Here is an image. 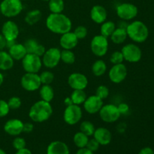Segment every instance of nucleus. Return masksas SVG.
Segmentation results:
<instances>
[{
  "instance_id": "9b49d317",
  "label": "nucleus",
  "mask_w": 154,
  "mask_h": 154,
  "mask_svg": "<svg viewBox=\"0 0 154 154\" xmlns=\"http://www.w3.org/2000/svg\"><path fill=\"white\" fill-rule=\"evenodd\" d=\"M116 13L120 20L129 21L133 20L138 15V10L137 6L132 3L125 2L120 4L116 8Z\"/></svg>"
},
{
  "instance_id": "864d4df0",
  "label": "nucleus",
  "mask_w": 154,
  "mask_h": 154,
  "mask_svg": "<svg viewBox=\"0 0 154 154\" xmlns=\"http://www.w3.org/2000/svg\"><path fill=\"white\" fill-rule=\"evenodd\" d=\"M4 79H5L4 75H3V74L0 72V86H2V84H3V82H4Z\"/></svg>"
},
{
  "instance_id": "a878e982",
  "label": "nucleus",
  "mask_w": 154,
  "mask_h": 154,
  "mask_svg": "<svg viewBox=\"0 0 154 154\" xmlns=\"http://www.w3.org/2000/svg\"><path fill=\"white\" fill-rule=\"evenodd\" d=\"M39 94L42 100L51 102L54 98V90L51 85L42 84L39 89Z\"/></svg>"
},
{
  "instance_id": "393cba45",
  "label": "nucleus",
  "mask_w": 154,
  "mask_h": 154,
  "mask_svg": "<svg viewBox=\"0 0 154 154\" xmlns=\"http://www.w3.org/2000/svg\"><path fill=\"white\" fill-rule=\"evenodd\" d=\"M127 37L128 35L126 29L119 28V27H117L116 29L114 31V32L110 36L111 40L112 41L113 43L116 44V45L123 44L126 40Z\"/></svg>"
},
{
  "instance_id": "9d476101",
  "label": "nucleus",
  "mask_w": 154,
  "mask_h": 154,
  "mask_svg": "<svg viewBox=\"0 0 154 154\" xmlns=\"http://www.w3.org/2000/svg\"><path fill=\"white\" fill-rule=\"evenodd\" d=\"M99 114L102 121L107 123H115L121 116L117 105H113V104L103 105L99 111Z\"/></svg>"
},
{
  "instance_id": "b1692460",
  "label": "nucleus",
  "mask_w": 154,
  "mask_h": 154,
  "mask_svg": "<svg viewBox=\"0 0 154 154\" xmlns=\"http://www.w3.org/2000/svg\"><path fill=\"white\" fill-rule=\"evenodd\" d=\"M14 60L11 57L8 52L0 51V70L8 71L13 68Z\"/></svg>"
},
{
  "instance_id": "423d86ee",
  "label": "nucleus",
  "mask_w": 154,
  "mask_h": 154,
  "mask_svg": "<svg viewBox=\"0 0 154 154\" xmlns=\"http://www.w3.org/2000/svg\"><path fill=\"white\" fill-rule=\"evenodd\" d=\"M22 67L28 73H38L42 69V57L32 54H27L22 60Z\"/></svg>"
},
{
  "instance_id": "3c124183",
  "label": "nucleus",
  "mask_w": 154,
  "mask_h": 154,
  "mask_svg": "<svg viewBox=\"0 0 154 154\" xmlns=\"http://www.w3.org/2000/svg\"><path fill=\"white\" fill-rule=\"evenodd\" d=\"M117 130L120 132H123L126 130V124L125 123H120V124L117 126Z\"/></svg>"
},
{
  "instance_id": "09e8293b",
  "label": "nucleus",
  "mask_w": 154,
  "mask_h": 154,
  "mask_svg": "<svg viewBox=\"0 0 154 154\" xmlns=\"http://www.w3.org/2000/svg\"><path fill=\"white\" fill-rule=\"evenodd\" d=\"M128 23L127 21H125V20H121L120 21V22H118V25H117V27H119V28H123V29H126L127 28L128 26Z\"/></svg>"
},
{
  "instance_id": "79ce46f5",
  "label": "nucleus",
  "mask_w": 154,
  "mask_h": 154,
  "mask_svg": "<svg viewBox=\"0 0 154 154\" xmlns=\"http://www.w3.org/2000/svg\"><path fill=\"white\" fill-rule=\"evenodd\" d=\"M99 147H100V144H99V143L94 138H92V139H89L88 143H87V146H86L87 148H88L89 150H91L93 153L99 150Z\"/></svg>"
},
{
  "instance_id": "a211bd4d",
  "label": "nucleus",
  "mask_w": 154,
  "mask_h": 154,
  "mask_svg": "<svg viewBox=\"0 0 154 154\" xmlns=\"http://www.w3.org/2000/svg\"><path fill=\"white\" fill-rule=\"evenodd\" d=\"M78 38L75 35V33L72 31L64 33L61 35L60 38V47L63 50H72L77 47L78 45Z\"/></svg>"
},
{
  "instance_id": "39448f33",
  "label": "nucleus",
  "mask_w": 154,
  "mask_h": 154,
  "mask_svg": "<svg viewBox=\"0 0 154 154\" xmlns=\"http://www.w3.org/2000/svg\"><path fill=\"white\" fill-rule=\"evenodd\" d=\"M108 46L109 43L108 38L102 35L101 34L94 36L90 42V49L92 53L98 57H102L107 54Z\"/></svg>"
},
{
  "instance_id": "ea45409f",
  "label": "nucleus",
  "mask_w": 154,
  "mask_h": 154,
  "mask_svg": "<svg viewBox=\"0 0 154 154\" xmlns=\"http://www.w3.org/2000/svg\"><path fill=\"white\" fill-rule=\"evenodd\" d=\"M12 145L13 147L16 150H21L23 148H25L26 145V143L25 139L22 137L16 136V138L13 140V142H12Z\"/></svg>"
},
{
  "instance_id": "4be33fe9",
  "label": "nucleus",
  "mask_w": 154,
  "mask_h": 154,
  "mask_svg": "<svg viewBox=\"0 0 154 154\" xmlns=\"http://www.w3.org/2000/svg\"><path fill=\"white\" fill-rule=\"evenodd\" d=\"M67 144L61 141H54L50 143L47 147V154H69Z\"/></svg>"
},
{
  "instance_id": "4d7b16f0",
  "label": "nucleus",
  "mask_w": 154,
  "mask_h": 154,
  "mask_svg": "<svg viewBox=\"0 0 154 154\" xmlns=\"http://www.w3.org/2000/svg\"><path fill=\"white\" fill-rule=\"evenodd\" d=\"M21 1H26V0H21Z\"/></svg>"
},
{
  "instance_id": "8fccbe9b",
  "label": "nucleus",
  "mask_w": 154,
  "mask_h": 154,
  "mask_svg": "<svg viewBox=\"0 0 154 154\" xmlns=\"http://www.w3.org/2000/svg\"><path fill=\"white\" fill-rule=\"evenodd\" d=\"M15 154H32V153L31 150L25 147V148H23L21 149V150H17L16 153Z\"/></svg>"
},
{
  "instance_id": "2eb2a0df",
  "label": "nucleus",
  "mask_w": 154,
  "mask_h": 154,
  "mask_svg": "<svg viewBox=\"0 0 154 154\" xmlns=\"http://www.w3.org/2000/svg\"><path fill=\"white\" fill-rule=\"evenodd\" d=\"M20 29L18 25L13 20L5 21L2 26V35L7 41H16L19 36Z\"/></svg>"
},
{
  "instance_id": "c9c22d12",
  "label": "nucleus",
  "mask_w": 154,
  "mask_h": 154,
  "mask_svg": "<svg viewBox=\"0 0 154 154\" xmlns=\"http://www.w3.org/2000/svg\"><path fill=\"white\" fill-rule=\"evenodd\" d=\"M109 89L105 85H100L96 88V96H97L98 97L100 98L102 100L107 99L109 96Z\"/></svg>"
},
{
  "instance_id": "4c0bfd02",
  "label": "nucleus",
  "mask_w": 154,
  "mask_h": 154,
  "mask_svg": "<svg viewBox=\"0 0 154 154\" xmlns=\"http://www.w3.org/2000/svg\"><path fill=\"white\" fill-rule=\"evenodd\" d=\"M8 105L10 110H17L20 108L22 105L21 99L17 96H13L11 97L8 101Z\"/></svg>"
},
{
  "instance_id": "412c9836",
  "label": "nucleus",
  "mask_w": 154,
  "mask_h": 154,
  "mask_svg": "<svg viewBox=\"0 0 154 154\" xmlns=\"http://www.w3.org/2000/svg\"><path fill=\"white\" fill-rule=\"evenodd\" d=\"M25 46L27 54H32L42 57L46 51V48L43 45L39 44L35 39L29 38L27 39L23 44Z\"/></svg>"
},
{
  "instance_id": "c03bdc74",
  "label": "nucleus",
  "mask_w": 154,
  "mask_h": 154,
  "mask_svg": "<svg viewBox=\"0 0 154 154\" xmlns=\"http://www.w3.org/2000/svg\"><path fill=\"white\" fill-rule=\"evenodd\" d=\"M34 129V125L32 123H23V132H25V133H30L32 132Z\"/></svg>"
},
{
  "instance_id": "6ab92c4d",
  "label": "nucleus",
  "mask_w": 154,
  "mask_h": 154,
  "mask_svg": "<svg viewBox=\"0 0 154 154\" xmlns=\"http://www.w3.org/2000/svg\"><path fill=\"white\" fill-rule=\"evenodd\" d=\"M93 136L99 143V144L102 146L109 144L112 140V134L111 131L105 127H99L96 129Z\"/></svg>"
},
{
  "instance_id": "c85d7f7f",
  "label": "nucleus",
  "mask_w": 154,
  "mask_h": 154,
  "mask_svg": "<svg viewBox=\"0 0 154 154\" xmlns=\"http://www.w3.org/2000/svg\"><path fill=\"white\" fill-rule=\"evenodd\" d=\"M70 98L74 105H81L84 104L87 96L84 90H74Z\"/></svg>"
},
{
  "instance_id": "f8f14e48",
  "label": "nucleus",
  "mask_w": 154,
  "mask_h": 154,
  "mask_svg": "<svg viewBox=\"0 0 154 154\" xmlns=\"http://www.w3.org/2000/svg\"><path fill=\"white\" fill-rule=\"evenodd\" d=\"M124 60L129 63H135L141 60L142 57V51L138 45L129 43L124 45L121 49Z\"/></svg>"
},
{
  "instance_id": "7ed1b4c3",
  "label": "nucleus",
  "mask_w": 154,
  "mask_h": 154,
  "mask_svg": "<svg viewBox=\"0 0 154 154\" xmlns=\"http://www.w3.org/2000/svg\"><path fill=\"white\" fill-rule=\"evenodd\" d=\"M127 35L136 43H143L149 36V29L146 24L141 20H135L128 24Z\"/></svg>"
},
{
  "instance_id": "2f4dec72",
  "label": "nucleus",
  "mask_w": 154,
  "mask_h": 154,
  "mask_svg": "<svg viewBox=\"0 0 154 154\" xmlns=\"http://www.w3.org/2000/svg\"><path fill=\"white\" fill-rule=\"evenodd\" d=\"M48 7L51 13H63L65 8V2L63 0H50L48 2Z\"/></svg>"
},
{
  "instance_id": "a18cd8bd",
  "label": "nucleus",
  "mask_w": 154,
  "mask_h": 154,
  "mask_svg": "<svg viewBox=\"0 0 154 154\" xmlns=\"http://www.w3.org/2000/svg\"><path fill=\"white\" fill-rule=\"evenodd\" d=\"M6 46H7V40L2 35L0 34V51H4Z\"/></svg>"
},
{
  "instance_id": "f3484780",
  "label": "nucleus",
  "mask_w": 154,
  "mask_h": 154,
  "mask_svg": "<svg viewBox=\"0 0 154 154\" xmlns=\"http://www.w3.org/2000/svg\"><path fill=\"white\" fill-rule=\"evenodd\" d=\"M23 123L19 119H11L5 123L4 131L9 135L15 137L18 136L23 132Z\"/></svg>"
},
{
  "instance_id": "6e6552de",
  "label": "nucleus",
  "mask_w": 154,
  "mask_h": 154,
  "mask_svg": "<svg viewBox=\"0 0 154 154\" xmlns=\"http://www.w3.org/2000/svg\"><path fill=\"white\" fill-rule=\"evenodd\" d=\"M42 64L48 69H54L61 61V51L57 48H51L46 50L42 56Z\"/></svg>"
},
{
  "instance_id": "5701e85b",
  "label": "nucleus",
  "mask_w": 154,
  "mask_h": 154,
  "mask_svg": "<svg viewBox=\"0 0 154 154\" xmlns=\"http://www.w3.org/2000/svg\"><path fill=\"white\" fill-rule=\"evenodd\" d=\"M8 53L14 60L17 61L22 60L27 54V51L24 45L17 42L8 48Z\"/></svg>"
},
{
  "instance_id": "5fc2aeb1",
  "label": "nucleus",
  "mask_w": 154,
  "mask_h": 154,
  "mask_svg": "<svg viewBox=\"0 0 154 154\" xmlns=\"http://www.w3.org/2000/svg\"><path fill=\"white\" fill-rule=\"evenodd\" d=\"M0 154H7L5 153V151L4 150H2V149L0 148Z\"/></svg>"
},
{
  "instance_id": "aec40b11",
  "label": "nucleus",
  "mask_w": 154,
  "mask_h": 154,
  "mask_svg": "<svg viewBox=\"0 0 154 154\" xmlns=\"http://www.w3.org/2000/svg\"><path fill=\"white\" fill-rule=\"evenodd\" d=\"M108 12L105 7L96 5L92 8L90 11V18L96 24H102L107 20Z\"/></svg>"
},
{
  "instance_id": "cd10ccee",
  "label": "nucleus",
  "mask_w": 154,
  "mask_h": 154,
  "mask_svg": "<svg viewBox=\"0 0 154 154\" xmlns=\"http://www.w3.org/2000/svg\"><path fill=\"white\" fill-rule=\"evenodd\" d=\"M107 65L102 60H98L93 63L92 66V72L96 77H101L107 72Z\"/></svg>"
},
{
  "instance_id": "c756f323",
  "label": "nucleus",
  "mask_w": 154,
  "mask_h": 154,
  "mask_svg": "<svg viewBox=\"0 0 154 154\" xmlns=\"http://www.w3.org/2000/svg\"><path fill=\"white\" fill-rule=\"evenodd\" d=\"M117 28V25L113 21L106 20L101 24L100 32L101 35L105 37L108 38L111 35L114 30Z\"/></svg>"
},
{
  "instance_id": "473e14b6",
  "label": "nucleus",
  "mask_w": 154,
  "mask_h": 154,
  "mask_svg": "<svg viewBox=\"0 0 154 154\" xmlns=\"http://www.w3.org/2000/svg\"><path fill=\"white\" fill-rule=\"evenodd\" d=\"M95 130H96V128H95L94 124L88 120H84L80 125V131L89 137L93 135Z\"/></svg>"
},
{
  "instance_id": "6e6d98bb",
  "label": "nucleus",
  "mask_w": 154,
  "mask_h": 154,
  "mask_svg": "<svg viewBox=\"0 0 154 154\" xmlns=\"http://www.w3.org/2000/svg\"><path fill=\"white\" fill-rule=\"evenodd\" d=\"M42 1H43V2H49L50 0H42Z\"/></svg>"
},
{
  "instance_id": "1a4fd4ad",
  "label": "nucleus",
  "mask_w": 154,
  "mask_h": 154,
  "mask_svg": "<svg viewBox=\"0 0 154 154\" xmlns=\"http://www.w3.org/2000/svg\"><path fill=\"white\" fill-rule=\"evenodd\" d=\"M20 85L26 91L34 92L39 90L42 84L38 73L26 72L20 79Z\"/></svg>"
},
{
  "instance_id": "13d9d810",
  "label": "nucleus",
  "mask_w": 154,
  "mask_h": 154,
  "mask_svg": "<svg viewBox=\"0 0 154 154\" xmlns=\"http://www.w3.org/2000/svg\"><path fill=\"white\" fill-rule=\"evenodd\" d=\"M0 14H1V11H0Z\"/></svg>"
},
{
  "instance_id": "20e7f679",
  "label": "nucleus",
  "mask_w": 154,
  "mask_h": 154,
  "mask_svg": "<svg viewBox=\"0 0 154 154\" xmlns=\"http://www.w3.org/2000/svg\"><path fill=\"white\" fill-rule=\"evenodd\" d=\"M21 0H2L0 3L1 14L7 18H13L18 16L23 11Z\"/></svg>"
},
{
  "instance_id": "58836bf2",
  "label": "nucleus",
  "mask_w": 154,
  "mask_h": 154,
  "mask_svg": "<svg viewBox=\"0 0 154 154\" xmlns=\"http://www.w3.org/2000/svg\"><path fill=\"white\" fill-rule=\"evenodd\" d=\"M73 32L75 33L78 40H80V39H84L87 37L88 34V30L87 27L84 26H78L75 29Z\"/></svg>"
},
{
  "instance_id": "0eeeda50",
  "label": "nucleus",
  "mask_w": 154,
  "mask_h": 154,
  "mask_svg": "<svg viewBox=\"0 0 154 154\" xmlns=\"http://www.w3.org/2000/svg\"><path fill=\"white\" fill-rule=\"evenodd\" d=\"M83 117V111L80 105H72L66 106L63 112V120L70 126H74L81 120Z\"/></svg>"
},
{
  "instance_id": "f03ea898",
  "label": "nucleus",
  "mask_w": 154,
  "mask_h": 154,
  "mask_svg": "<svg viewBox=\"0 0 154 154\" xmlns=\"http://www.w3.org/2000/svg\"><path fill=\"white\" fill-rule=\"evenodd\" d=\"M53 114V107L51 102L39 100L35 102L29 111V117L35 123H44L51 118Z\"/></svg>"
},
{
  "instance_id": "7c9ffc66",
  "label": "nucleus",
  "mask_w": 154,
  "mask_h": 154,
  "mask_svg": "<svg viewBox=\"0 0 154 154\" xmlns=\"http://www.w3.org/2000/svg\"><path fill=\"white\" fill-rule=\"evenodd\" d=\"M89 141V136L83 133L82 132H78L75 134L73 138L74 144L78 148H84L86 147Z\"/></svg>"
},
{
  "instance_id": "4468645a",
  "label": "nucleus",
  "mask_w": 154,
  "mask_h": 154,
  "mask_svg": "<svg viewBox=\"0 0 154 154\" xmlns=\"http://www.w3.org/2000/svg\"><path fill=\"white\" fill-rule=\"evenodd\" d=\"M88 79L82 73L75 72L68 78V84L72 90H85L88 86Z\"/></svg>"
},
{
  "instance_id": "de8ad7c7",
  "label": "nucleus",
  "mask_w": 154,
  "mask_h": 154,
  "mask_svg": "<svg viewBox=\"0 0 154 154\" xmlns=\"http://www.w3.org/2000/svg\"><path fill=\"white\" fill-rule=\"evenodd\" d=\"M76 154H94L93 152L89 150L87 147H84V148H79V150L77 151Z\"/></svg>"
},
{
  "instance_id": "72a5a7b5",
  "label": "nucleus",
  "mask_w": 154,
  "mask_h": 154,
  "mask_svg": "<svg viewBox=\"0 0 154 154\" xmlns=\"http://www.w3.org/2000/svg\"><path fill=\"white\" fill-rule=\"evenodd\" d=\"M75 55L72 50H63L61 51V61L67 65H72L75 63Z\"/></svg>"
},
{
  "instance_id": "f704fd0d",
  "label": "nucleus",
  "mask_w": 154,
  "mask_h": 154,
  "mask_svg": "<svg viewBox=\"0 0 154 154\" xmlns=\"http://www.w3.org/2000/svg\"><path fill=\"white\" fill-rule=\"evenodd\" d=\"M42 84L51 85L54 80V74L51 71H44L39 75Z\"/></svg>"
},
{
  "instance_id": "49530a36",
  "label": "nucleus",
  "mask_w": 154,
  "mask_h": 154,
  "mask_svg": "<svg viewBox=\"0 0 154 154\" xmlns=\"http://www.w3.org/2000/svg\"><path fill=\"white\" fill-rule=\"evenodd\" d=\"M138 154H154V151L151 147H146L141 149Z\"/></svg>"
},
{
  "instance_id": "ddd939ff",
  "label": "nucleus",
  "mask_w": 154,
  "mask_h": 154,
  "mask_svg": "<svg viewBox=\"0 0 154 154\" xmlns=\"http://www.w3.org/2000/svg\"><path fill=\"white\" fill-rule=\"evenodd\" d=\"M127 68L123 63L113 65L108 72V77L110 81L116 84L123 82L127 77Z\"/></svg>"
},
{
  "instance_id": "dca6fc26",
  "label": "nucleus",
  "mask_w": 154,
  "mask_h": 154,
  "mask_svg": "<svg viewBox=\"0 0 154 154\" xmlns=\"http://www.w3.org/2000/svg\"><path fill=\"white\" fill-rule=\"evenodd\" d=\"M103 105V100L96 95H92L87 97L83 104L84 110L89 114H99Z\"/></svg>"
},
{
  "instance_id": "37998d69",
  "label": "nucleus",
  "mask_w": 154,
  "mask_h": 154,
  "mask_svg": "<svg viewBox=\"0 0 154 154\" xmlns=\"http://www.w3.org/2000/svg\"><path fill=\"white\" fill-rule=\"evenodd\" d=\"M117 108H118L120 115H127L129 113V111H130L129 105L126 103H124V102L119 104L117 105Z\"/></svg>"
},
{
  "instance_id": "bb28decb",
  "label": "nucleus",
  "mask_w": 154,
  "mask_h": 154,
  "mask_svg": "<svg viewBox=\"0 0 154 154\" xmlns=\"http://www.w3.org/2000/svg\"><path fill=\"white\" fill-rule=\"evenodd\" d=\"M42 14L40 10H38V9H33V10H31L29 12H27L25 17V22L28 25L33 26L39 22V20L42 19Z\"/></svg>"
},
{
  "instance_id": "f257e3e1",
  "label": "nucleus",
  "mask_w": 154,
  "mask_h": 154,
  "mask_svg": "<svg viewBox=\"0 0 154 154\" xmlns=\"http://www.w3.org/2000/svg\"><path fill=\"white\" fill-rule=\"evenodd\" d=\"M46 26L48 30L54 34L63 35L71 31L72 23L70 18L63 13H51L47 17Z\"/></svg>"
},
{
  "instance_id": "e433bc0d",
  "label": "nucleus",
  "mask_w": 154,
  "mask_h": 154,
  "mask_svg": "<svg viewBox=\"0 0 154 154\" xmlns=\"http://www.w3.org/2000/svg\"><path fill=\"white\" fill-rule=\"evenodd\" d=\"M123 61H124V58H123V56L121 51H114V52H113L111 54V57H110V62L113 65L123 63Z\"/></svg>"
},
{
  "instance_id": "a19ab883",
  "label": "nucleus",
  "mask_w": 154,
  "mask_h": 154,
  "mask_svg": "<svg viewBox=\"0 0 154 154\" xmlns=\"http://www.w3.org/2000/svg\"><path fill=\"white\" fill-rule=\"evenodd\" d=\"M10 111L8 102L3 99H0V118L5 117L8 114Z\"/></svg>"
},
{
  "instance_id": "603ef678",
  "label": "nucleus",
  "mask_w": 154,
  "mask_h": 154,
  "mask_svg": "<svg viewBox=\"0 0 154 154\" xmlns=\"http://www.w3.org/2000/svg\"><path fill=\"white\" fill-rule=\"evenodd\" d=\"M64 104L66 105V106H69V105H72V101L70 97H66L64 100Z\"/></svg>"
}]
</instances>
